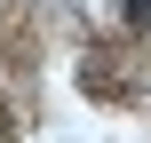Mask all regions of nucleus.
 I'll return each mask as SVG.
<instances>
[{"mask_svg": "<svg viewBox=\"0 0 151 143\" xmlns=\"http://www.w3.org/2000/svg\"><path fill=\"white\" fill-rule=\"evenodd\" d=\"M127 24H135V32H151V0H127Z\"/></svg>", "mask_w": 151, "mask_h": 143, "instance_id": "f257e3e1", "label": "nucleus"}]
</instances>
